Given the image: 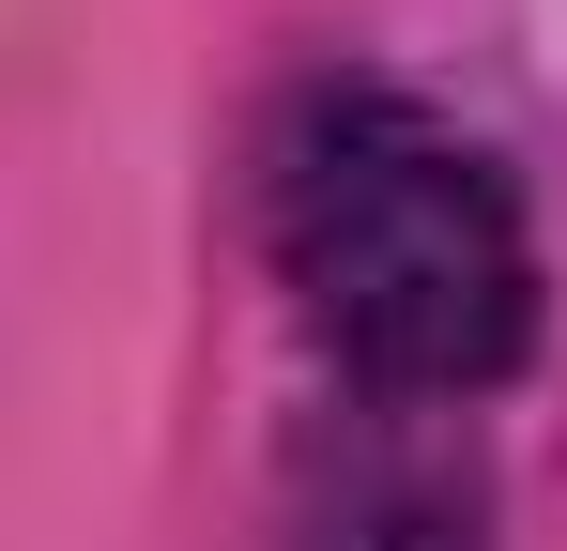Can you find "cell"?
I'll list each match as a JSON object with an SVG mask.
<instances>
[{
	"label": "cell",
	"mask_w": 567,
	"mask_h": 551,
	"mask_svg": "<svg viewBox=\"0 0 567 551\" xmlns=\"http://www.w3.org/2000/svg\"><path fill=\"white\" fill-rule=\"evenodd\" d=\"M261 215H277V276L307 291V322L399 398H475V383H506L537 353L522 184L491 169V138H461L399 77L291 92Z\"/></svg>",
	"instance_id": "obj_1"
},
{
	"label": "cell",
	"mask_w": 567,
	"mask_h": 551,
	"mask_svg": "<svg viewBox=\"0 0 567 551\" xmlns=\"http://www.w3.org/2000/svg\"><path fill=\"white\" fill-rule=\"evenodd\" d=\"M353 551H445V521L414 506V521H369V537H353Z\"/></svg>",
	"instance_id": "obj_2"
}]
</instances>
